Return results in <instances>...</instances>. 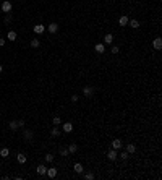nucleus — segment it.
Listing matches in <instances>:
<instances>
[{"label":"nucleus","mask_w":162,"mask_h":180,"mask_svg":"<svg viewBox=\"0 0 162 180\" xmlns=\"http://www.w3.org/2000/svg\"><path fill=\"white\" fill-rule=\"evenodd\" d=\"M11 7H13V5H11L10 0H5V2H2V11H3V13H10V11H11Z\"/></svg>","instance_id":"f257e3e1"},{"label":"nucleus","mask_w":162,"mask_h":180,"mask_svg":"<svg viewBox=\"0 0 162 180\" xmlns=\"http://www.w3.org/2000/svg\"><path fill=\"white\" fill-rule=\"evenodd\" d=\"M45 175L49 177V178H55L57 177V167H49L45 172Z\"/></svg>","instance_id":"f03ea898"},{"label":"nucleus","mask_w":162,"mask_h":180,"mask_svg":"<svg viewBox=\"0 0 162 180\" xmlns=\"http://www.w3.org/2000/svg\"><path fill=\"white\" fill-rule=\"evenodd\" d=\"M118 158V153H117V149H110V151L109 153H107V159H109V161H115Z\"/></svg>","instance_id":"7ed1b4c3"},{"label":"nucleus","mask_w":162,"mask_h":180,"mask_svg":"<svg viewBox=\"0 0 162 180\" xmlns=\"http://www.w3.org/2000/svg\"><path fill=\"white\" fill-rule=\"evenodd\" d=\"M62 130L65 131V133H71V131H73V123H71V122H65Z\"/></svg>","instance_id":"20e7f679"},{"label":"nucleus","mask_w":162,"mask_h":180,"mask_svg":"<svg viewBox=\"0 0 162 180\" xmlns=\"http://www.w3.org/2000/svg\"><path fill=\"white\" fill-rule=\"evenodd\" d=\"M33 31H34L36 34H44V33H45V26H44V25H36V26L33 28Z\"/></svg>","instance_id":"39448f33"},{"label":"nucleus","mask_w":162,"mask_h":180,"mask_svg":"<svg viewBox=\"0 0 162 180\" xmlns=\"http://www.w3.org/2000/svg\"><path fill=\"white\" fill-rule=\"evenodd\" d=\"M45 29H49L50 34H55V33L58 31V25H57V23H50L49 26H45Z\"/></svg>","instance_id":"423d86ee"},{"label":"nucleus","mask_w":162,"mask_h":180,"mask_svg":"<svg viewBox=\"0 0 162 180\" xmlns=\"http://www.w3.org/2000/svg\"><path fill=\"white\" fill-rule=\"evenodd\" d=\"M152 47H154L156 50H160V49H162V39H160V38H156V39L152 41Z\"/></svg>","instance_id":"0eeeda50"},{"label":"nucleus","mask_w":162,"mask_h":180,"mask_svg":"<svg viewBox=\"0 0 162 180\" xmlns=\"http://www.w3.org/2000/svg\"><path fill=\"white\" fill-rule=\"evenodd\" d=\"M83 94H84L86 98L92 96V94H94V88H92V86H84V88H83Z\"/></svg>","instance_id":"6e6552de"},{"label":"nucleus","mask_w":162,"mask_h":180,"mask_svg":"<svg viewBox=\"0 0 162 180\" xmlns=\"http://www.w3.org/2000/svg\"><path fill=\"white\" fill-rule=\"evenodd\" d=\"M23 136H25V140H26V141H31L34 135H33V131H31V130H23Z\"/></svg>","instance_id":"1a4fd4ad"},{"label":"nucleus","mask_w":162,"mask_h":180,"mask_svg":"<svg viewBox=\"0 0 162 180\" xmlns=\"http://www.w3.org/2000/svg\"><path fill=\"white\" fill-rule=\"evenodd\" d=\"M122 146H123V143H122V140H118V138H115V140L112 141V148L113 149H120Z\"/></svg>","instance_id":"9d476101"},{"label":"nucleus","mask_w":162,"mask_h":180,"mask_svg":"<svg viewBox=\"0 0 162 180\" xmlns=\"http://www.w3.org/2000/svg\"><path fill=\"white\" fill-rule=\"evenodd\" d=\"M94 50H96V52H99V54H102V52L105 50V44H102V42H99V44H96V47H94Z\"/></svg>","instance_id":"9b49d317"},{"label":"nucleus","mask_w":162,"mask_h":180,"mask_svg":"<svg viewBox=\"0 0 162 180\" xmlns=\"http://www.w3.org/2000/svg\"><path fill=\"white\" fill-rule=\"evenodd\" d=\"M125 151H127L128 154H133V153L136 151V146L133 145V143H128V145H127V149H125Z\"/></svg>","instance_id":"f8f14e48"},{"label":"nucleus","mask_w":162,"mask_h":180,"mask_svg":"<svg viewBox=\"0 0 162 180\" xmlns=\"http://www.w3.org/2000/svg\"><path fill=\"white\" fill-rule=\"evenodd\" d=\"M45 172H47V167L44 164H39L37 166V174H39V175H45Z\"/></svg>","instance_id":"ddd939ff"},{"label":"nucleus","mask_w":162,"mask_h":180,"mask_svg":"<svg viewBox=\"0 0 162 180\" xmlns=\"http://www.w3.org/2000/svg\"><path fill=\"white\" fill-rule=\"evenodd\" d=\"M26 159H28V158H26V154H23V153H20V154L16 156V161H18L20 164H25V162H26Z\"/></svg>","instance_id":"4468645a"},{"label":"nucleus","mask_w":162,"mask_h":180,"mask_svg":"<svg viewBox=\"0 0 162 180\" xmlns=\"http://www.w3.org/2000/svg\"><path fill=\"white\" fill-rule=\"evenodd\" d=\"M128 25H130V28L138 29V28H140V21H138V20H128Z\"/></svg>","instance_id":"2eb2a0df"},{"label":"nucleus","mask_w":162,"mask_h":180,"mask_svg":"<svg viewBox=\"0 0 162 180\" xmlns=\"http://www.w3.org/2000/svg\"><path fill=\"white\" fill-rule=\"evenodd\" d=\"M118 25H120V26H127V25H128V16H125V15H123V16H120Z\"/></svg>","instance_id":"dca6fc26"},{"label":"nucleus","mask_w":162,"mask_h":180,"mask_svg":"<svg viewBox=\"0 0 162 180\" xmlns=\"http://www.w3.org/2000/svg\"><path fill=\"white\" fill-rule=\"evenodd\" d=\"M8 127H10L11 131H16L18 130V120H11V122L8 123Z\"/></svg>","instance_id":"f3484780"},{"label":"nucleus","mask_w":162,"mask_h":180,"mask_svg":"<svg viewBox=\"0 0 162 180\" xmlns=\"http://www.w3.org/2000/svg\"><path fill=\"white\" fill-rule=\"evenodd\" d=\"M7 39H10V41H16V33L13 31V29H10V31H8Z\"/></svg>","instance_id":"a211bd4d"},{"label":"nucleus","mask_w":162,"mask_h":180,"mask_svg":"<svg viewBox=\"0 0 162 180\" xmlns=\"http://www.w3.org/2000/svg\"><path fill=\"white\" fill-rule=\"evenodd\" d=\"M112 42H113V36H112V34H105L104 44H112Z\"/></svg>","instance_id":"6ab92c4d"},{"label":"nucleus","mask_w":162,"mask_h":180,"mask_svg":"<svg viewBox=\"0 0 162 180\" xmlns=\"http://www.w3.org/2000/svg\"><path fill=\"white\" fill-rule=\"evenodd\" d=\"M67 149H68V153H70V154H73V153H76V151H78V146L75 145V143H71V145H70Z\"/></svg>","instance_id":"aec40b11"},{"label":"nucleus","mask_w":162,"mask_h":180,"mask_svg":"<svg viewBox=\"0 0 162 180\" xmlns=\"http://www.w3.org/2000/svg\"><path fill=\"white\" fill-rule=\"evenodd\" d=\"M83 170H84V169H83V166H81L80 162H76V164H75V172H76V174H83Z\"/></svg>","instance_id":"412c9836"},{"label":"nucleus","mask_w":162,"mask_h":180,"mask_svg":"<svg viewBox=\"0 0 162 180\" xmlns=\"http://www.w3.org/2000/svg\"><path fill=\"white\" fill-rule=\"evenodd\" d=\"M60 133H62V131H60V128H57V127H53V128L50 130V135H52V136H58Z\"/></svg>","instance_id":"4be33fe9"},{"label":"nucleus","mask_w":162,"mask_h":180,"mask_svg":"<svg viewBox=\"0 0 162 180\" xmlns=\"http://www.w3.org/2000/svg\"><path fill=\"white\" fill-rule=\"evenodd\" d=\"M8 154H10V151L7 148H2L0 149V156H2V158H8Z\"/></svg>","instance_id":"5701e85b"},{"label":"nucleus","mask_w":162,"mask_h":180,"mask_svg":"<svg viewBox=\"0 0 162 180\" xmlns=\"http://www.w3.org/2000/svg\"><path fill=\"white\" fill-rule=\"evenodd\" d=\"M41 46V42H39V39H33L31 41V47H34V49H37V47Z\"/></svg>","instance_id":"b1692460"},{"label":"nucleus","mask_w":162,"mask_h":180,"mask_svg":"<svg viewBox=\"0 0 162 180\" xmlns=\"http://www.w3.org/2000/svg\"><path fill=\"white\" fill-rule=\"evenodd\" d=\"M128 156H130V154H128L127 151H123V153H120V154H118V158H120V159H123V161H127V159H128Z\"/></svg>","instance_id":"393cba45"},{"label":"nucleus","mask_w":162,"mask_h":180,"mask_svg":"<svg viewBox=\"0 0 162 180\" xmlns=\"http://www.w3.org/2000/svg\"><path fill=\"white\" fill-rule=\"evenodd\" d=\"M52 161H53V154L47 153V154H45V162H52Z\"/></svg>","instance_id":"a878e982"},{"label":"nucleus","mask_w":162,"mask_h":180,"mask_svg":"<svg viewBox=\"0 0 162 180\" xmlns=\"http://www.w3.org/2000/svg\"><path fill=\"white\" fill-rule=\"evenodd\" d=\"M70 153H68V149L67 148H60V156H68Z\"/></svg>","instance_id":"bb28decb"},{"label":"nucleus","mask_w":162,"mask_h":180,"mask_svg":"<svg viewBox=\"0 0 162 180\" xmlns=\"http://www.w3.org/2000/svg\"><path fill=\"white\" fill-rule=\"evenodd\" d=\"M52 122H53V125H60V123H62V118H60V117H53Z\"/></svg>","instance_id":"cd10ccee"},{"label":"nucleus","mask_w":162,"mask_h":180,"mask_svg":"<svg viewBox=\"0 0 162 180\" xmlns=\"http://www.w3.org/2000/svg\"><path fill=\"white\" fill-rule=\"evenodd\" d=\"M120 52V47L118 46H112V54H118Z\"/></svg>","instance_id":"c85d7f7f"},{"label":"nucleus","mask_w":162,"mask_h":180,"mask_svg":"<svg viewBox=\"0 0 162 180\" xmlns=\"http://www.w3.org/2000/svg\"><path fill=\"white\" fill-rule=\"evenodd\" d=\"M84 178H86V180H92V178H94V174H91V172H88V174H86V175H84Z\"/></svg>","instance_id":"c756f323"},{"label":"nucleus","mask_w":162,"mask_h":180,"mask_svg":"<svg viewBox=\"0 0 162 180\" xmlns=\"http://www.w3.org/2000/svg\"><path fill=\"white\" fill-rule=\"evenodd\" d=\"M11 20H13V18H11V15H10V13H7V15H5V23H10Z\"/></svg>","instance_id":"7c9ffc66"},{"label":"nucleus","mask_w":162,"mask_h":180,"mask_svg":"<svg viewBox=\"0 0 162 180\" xmlns=\"http://www.w3.org/2000/svg\"><path fill=\"white\" fill-rule=\"evenodd\" d=\"M78 99H80V98H78L76 94H73V96H71V102H78Z\"/></svg>","instance_id":"2f4dec72"},{"label":"nucleus","mask_w":162,"mask_h":180,"mask_svg":"<svg viewBox=\"0 0 162 180\" xmlns=\"http://www.w3.org/2000/svg\"><path fill=\"white\" fill-rule=\"evenodd\" d=\"M18 127H25V120H18Z\"/></svg>","instance_id":"473e14b6"},{"label":"nucleus","mask_w":162,"mask_h":180,"mask_svg":"<svg viewBox=\"0 0 162 180\" xmlns=\"http://www.w3.org/2000/svg\"><path fill=\"white\" fill-rule=\"evenodd\" d=\"M3 46H5V39L0 38V47H3Z\"/></svg>","instance_id":"72a5a7b5"},{"label":"nucleus","mask_w":162,"mask_h":180,"mask_svg":"<svg viewBox=\"0 0 162 180\" xmlns=\"http://www.w3.org/2000/svg\"><path fill=\"white\" fill-rule=\"evenodd\" d=\"M2 70H3V67H2V65H0V73H2Z\"/></svg>","instance_id":"f704fd0d"}]
</instances>
